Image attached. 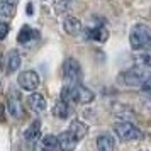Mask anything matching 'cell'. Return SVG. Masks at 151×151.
<instances>
[{
  "instance_id": "44dd1931",
  "label": "cell",
  "mask_w": 151,
  "mask_h": 151,
  "mask_svg": "<svg viewBox=\"0 0 151 151\" xmlns=\"http://www.w3.org/2000/svg\"><path fill=\"white\" fill-rule=\"evenodd\" d=\"M141 90H143V95L146 97V99H150V100H151V78H148V80L143 83Z\"/></svg>"
},
{
  "instance_id": "ba28073f",
  "label": "cell",
  "mask_w": 151,
  "mask_h": 151,
  "mask_svg": "<svg viewBox=\"0 0 151 151\" xmlns=\"http://www.w3.org/2000/svg\"><path fill=\"white\" fill-rule=\"evenodd\" d=\"M58 141H60V150L61 151H75L76 143H78V139H76L70 131L61 132V134L58 136Z\"/></svg>"
},
{
  "instance_id": "52a82bcc",
  "label": "cell",
  "mask_w": 151,
  "mask_h": 151,
  "mask_svg": "<svg viewBox=\"0 0 151 151\" xmlns=\"http://www.w3.org/2000/svg\"><path fill=\"white\" fill-rule=\"evenodd\" d=\"M22 107H24V105H22L21 93H19L17 90H12L10 95H9V110H10L12 117H15V119L22 117V114H24V109H22Z\"/></svg>"
},
{
  "instance_id": "cb8c5ba5",
  "label": "cell",
  "mask_w": 151,
  "mask_h": 151,
  "mask_svg": "<svg viewBox=\"0 0 151 151\" xmlns=\"http://www.w3.org/2000/svg\"><path fill=\"white\" fill-rule=\"evenodd\" d=\"M27 14L32 15V4H27Z\"/></svg>"
},
{
  "instance_id": "277c9868",
  "label": "cell",
  "mask_w": 151,
  "mask_h": 151,
  "mask_svg": "<svg viewBox=\"0 0 151 151\" xmlns=\"http://www.w3.org/2000/svg\"><path fill=\"white\" fill-rule=\"evenodd\" d=\"M114 131H116L117 137L122 139V141H132V139H141V137H143V132L131 122L114 124Z\"/></svg>"
},
{
  "instance_id": "ac0fdd59",
  "label": "cell",
  "mask_w": 151,
  "mask_h": 151,
  "mask_svg": "<svg viewBox=\"0 0 151 151\" xmlns=\"http://www.w3.org/2000/svg\"><path fill=\"white\" fill-rule=\"evenodd\" d=\"M56 117H60V119H66L70 116V105L66 102H63V100H58L55 105V109H53Z\"/></svg>"
},
{
  "instance_id": "8992f818",
  "label": "cell",
  "mask_w": 151,
  "mask_h": 151,
  "mask_svg": "<svg viewBox=\"0 0 151 151\" xmlns=\"http://www.w3.org/2000/svg\"><path fill=\"white\" fill-rule=\"evenodd\" d=\"M17 82L21 85V88L31 92V90H36L39 87V75L36 71H32V70H26V71H22L19 75Z\"/></svg>"
},
{
  "instance_id": "ffe728a7",
  "label": "cell",
  "mask_w": 151,
  "mask_h": 151,
  "mask_svg": "<svg viewBox=\"0 0 151 151\" xmlns=\"http://www.w3.org/2000/svg\"><path fill=\"white\" fill-rule=\"evenodd\" d=\"M70 2L71 0H55V9L58 14H61V12H66V9H68Z\"/></svg>"
},
{
  "instance_id": "9a60e30c",
  "label": "cell",
  "mask_w": 151,
  "mask_h": 151,
  "mask_svg": "<svg viewBox=\"0 0 151 151\" xmlns=\"http://www.w3.org/2000/svg\"><path fill=\"white\" fill-rule=\"evenodd\" d=\"M21 66V55H19V51L17 49H12V51H9V58H7V71L9 73H12L15 70Z\"/></svg>"
},
{
  "instance_id": "d4e9b609",
  "label": "cell",
  "mask_w": 151,
  "mask_h": 151,
  "mask_svg": "<svg viewBox=\"0 0 151 151\" xmlns=\"http://www.w3.org/2000/svg\"><path fill=\"white\" fill-rule=\"evenodd\" d=\"M0 66H2V56H0Z\"/></svg>"
},
{
  "instance_id": "8fae6325",
  "label": "cell",
  "mask_w": 151,
  "mask_h": 151,
  "mask_svg": "<svg viewBox=\"0 0 151 151\" xmlns=\"http://www.w3.org/2000/svg\"><path fill=\"white\" fill-rule=\"evenodd\" d=\"M27 105L34 112H42L46 109V100H44V97L41 93H31L27 97Z\"/></svg>"
},
{
  "instance_id": "30bf717a",
  "label": "cell",
  "mask_w": 151,
  "mask_h": 151,
  "mask_svg": "<svg viewBox=\"0 0 151 151\" xmlns=\"http://www.w3.org/2000/svg\"><path fill=\"white\" fill-rule=\"evenodd\" d=\"M37 37H39V31L32 29L31 26H24V27L21 29L19 36H17V41L21 42V44H26V42L34 41V39H37Z\"/></svg>"
},
{
  "instance_id": "9c48e42d",
  "label": "cell",
  "mask_w": 151,
  "mask_h": 151,
  "mask_svg": "<svg viewBox=\"0 0 151 151\" xmlns=\"http://www.w3.org/2000/svg\"><path fill=\"white\" fill-rule=\"evenodd\" d=\"M87 37H88L90 41L105 42L109 39V31H107V27H104V26H97V27L87 31Z\"/></svg>"
},
{
  "instance_id": "5bb4252c",
  "label": "cell",
  "mask_w": 151,
  "mask_h": 151,
  "mask_svg": "<svg viewBox=\"0 0 151 151\" xmlns=\"http://www.w3.org/2000/svg\"><path fill=\"white\" fill-rule=\"evenodd\" d=\"M63 29L71 36H76L80 31H82V22L78 21L76 17H66L65 19V24H63Z\"/></svg>"
},
{
  "instance_id": "5b68a950",
  "label": "cell",
  "mask_w": 151,
  "mask_h": 151,
  "mask_svg": "<svg viewBox=\"0 0 151 151\" xmlns=\"http://www.w3.org/2000/svg\"><path fill=\"white\" fill-rule=\"evenodd\" d=\"M70 92H71V100H73V104H90L95 99L93 92H90L87 87H83L80 83L75 85V87H70Z\"/></svg>"
},
{
  "instance_id": "603a6c76",
  "label": "cell",
  "mask_w": 151,
  "mask_h": 151,
  "mask_svg": "<svg viewBox=\"0 0 151 151\" xmlns=\"http://www.w3.org/2000/svg\"><path fill=\"white\" fill-rule=\"evenodd\" d=\"M4 119H5V114H4V105L0 104V122H4Z\"/></svg>"
},
{
  "instance_id": "d6986e66",
  "label": "cell",
  "mask_w": 151,
  "mask_h": 151,
  "mask_svg": "<svg viewBox=\"0 0 151 151\" xmlns=\"http://www.w3.org/2000/svg\"><path fill=\"white\" fill-rule=\"evenodd\" d=\"M15 12V5L10 0H0V15L2 17H12Z\"/></svg>"
},
{
  "instance_id": "7402d4cb",
  "label": "cell",
  "mask_w": 151,
  "mask_h": 151,
  "mask_svg": "<svg viewBox=\"0 0 151 151\" xmlns=\"http://www.w3.org/2000/svg\"><path fill=\"white\" fill-rule=\"evenodd\" d=\"M9 34V24H5V22H0V41L5 37V36Z\"/></svg>"
},
{
  "instance_id": "7a4b0ae2",
  "label": "cell",
  "mask_w": 151,
  "mask_h": 151,
  "mask_svg": "<svg viewBox=\"0 0 151 151\" xmlns=\"http://www.w3.org/2000/svg\"><path fill=\"white\" fill-rule=\"evenodd\" d=\"M63 76L68 83V87H75L78 85V80L82 78V66L80 63L73 60V58H68L66 61L63 63Z\"/></svg>"
},
{
  "instance_id": "e0dca14e",
  "label": "cell",
  "mask_w": 151,
  "mask_h": 151,
  "mask_svg": "<svg viewBox=\"0 0 151 151\" xmlns=\"http://www.w3.org/2000/svg\"><path fill=\"white\" fill-rule=\"evenodd\" d=\"M39 131H41V121H32V124L29 126L27 129H26V132H24V136H26V139L27 141H32V139H36L37 137V134H39Z\"/></svg>"
},
{
  "instance_id": "4fadbf2b",
  "label": "cell",
  "mask_w": 151,
  "mask_h": 151,
  "mask_svg": "<svg viewBox=\"0 0 151 151\" xmlns=\"http://www.w3.org/2000/svg\"><path fill=\"white\" fill-rule=\"evenodd\" d=\"M97 148L99 151H114L116 143H114V137L110 134H102V136L97 137Z\"/></svg>"
},
{
  "instance_id": "6da1fadb",
  "label": "cell",
  "mask_w": 151,
  "mask_h": 151,
  "mask_svg": "<svg viewBox=\"0 0 151 151\" xmlns=\"http://www.w3.org/2000/svg\"><path fill=\"white\" fill-rule=\"evenodd\" d=\"M131 46L134 49H143L151 44V27L144 24H136L131 31Z\"/></svg>"
},
{
  "instance_id": "2e32d148",
  "label": "cell",
  "mask_w": 151,
  "mask_h": 151,
  "mask_svg": "<svg viewBox=\"0 0 151 151\" xmlns=\"http://www.w3.org/2000/svg\"><path fill=\"white\" fill-rule=\"evenodd\" d=\"M42 148H44V151H58L60 150L58 137L53 136V134H48V136L42 139Z\"/></svg>"
},
{
  "instance_id": "3957f363",
  "label": "cell",
  "mask_w": 151,
  "mask_h": 151,
  "mask_svg": "<svg viewBox=\"0 0 151 151\" xmlns=\"http://www.w3.org/2000/svg\"><path fill=\"white\" fill-rule=\"evenodd\" d=\"M148 78H151V75L148 73L146 66H134V68L127 70V71L122 75V80L126 82V85H129V87L143 85Z\"/></svg>"
},
{
  "instance_id": "7c38bea8",
  "label": "cell",
  "mask_w": 151,
  "mask_h": 151,
  "mask_svg": "<svg viewBox=\"0 0 151 151\" xmlns=\"http://www.w3.org/2000/svg\"><path fill=\"white\" fill-rule=\"evenodd\" d=\"M70 132L73 134V136L80 141V139H83V137L87 136V132H88V127H87V124H83L82 121H71V124H70Z\"/></svg>"
}]
</instances>
